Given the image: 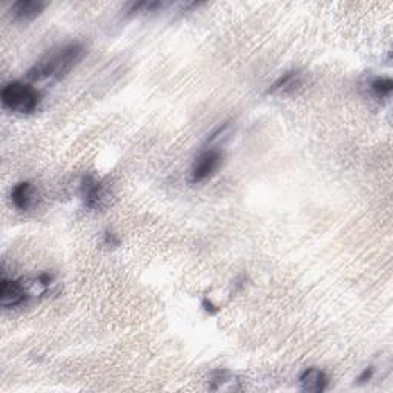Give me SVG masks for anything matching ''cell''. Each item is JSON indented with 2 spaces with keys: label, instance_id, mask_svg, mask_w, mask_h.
Listing matches in <instances>:
<instances>
[{
  "label": "cell",
  "instance_id": "obj_7",
  "mask_svg": "<svg viewBox=\"0 0 393 393\" xmlns=\"http://www.w3.org/2000/svg\"><path fill=\"white\" fill-rule=\"evenodd\" d=\"M303 83V76L299 71H289L280 76L277 80L268 88V94L270 96H288L295 92Z\"/></svg>",
  "mask_w": 393,
  "mask_h": 393
},
{
  "label": "cell",
  "instance_id": "obj_11",
  "mask_svg": "<svg viewBox=\"0 0 393 393\" xmlns=\"http://www.w3.org/2000/svg\"><path fill=\"white\" fill-rule=\"evenodd\" d=\"M372 91H374V94L376 97H389L390 92L393 89V82L390 78H385V77H380V78H375L374 82L370 85Z\"/></svg>",
  "mask_w": 393,
  "mask_h": 393
},
{
  "label": "cell",
  "instance_id": "obj_13",
  "mask_svg": "<svg viewBox=\"0 0 393 393\" xmlns=\"http://www.w3.org/2000/svg\"><path fill=\"white\" fill-rule=\"evenodd\" d=\"M374 367H367V369H364V372L363 374L358 376V381L360 383H367V381H370L372 378H374Z\"/></svg>",
  "mask_w": 393,
  "mask_h": 393
},
{
  "label": "cell",
  "instance_id": "obj_1",
  "mask_svg": "<svg viewBox=\"0 0 393 393\" xmlns=\"http://www.w3.org/2000/svg\"><path fill=\"white\" fill-rule=\"evenodd\" d=\"M83 54L85 46L78 42L55 48L34 63L28 71V77L35 82L60 80L82 60Z\"/></svg>",
  "mask_w": 393,
  "mask_h": 393
},
{
  "label": "cell",
  "instance_id": "obj_3",
  "mask_svg": "<svg viewBox=\"0 0 393 393\" xmlns=\"http://www.w3.org/2000/svg\"><path fill=\"white\" fill-rule=\"evenodd\" d=\"M221 164V154L217 149H209V151H204L203 154H200L194 164H192L191 171V182L192 183H202L204 180H208L216 171L220 168Z\"/></svg>",
  "mask_w": 393,
  "mask_h": 393
},
{
  "label": "cell",
  "instance_id": "obj_10",
  "mask_svg": "<svg viewBox=\"0 0 393 393\" xmlns=\"http://www.w3.org/2000/svg\"><path fill=\"white\" fill-rule=\"evenodd\" d=\"M211 390H240L238 385L240 381H235V376H232L229 372L226 370H217L212 374L211 381Z\"/></svg>",
  "mask_w": 393,
  "mask_h": 393
},
{
  "label": "cell",
  "instance_id": "obj_9",
  "mask_svg": "<svg viewBox=\"0 0 393 393\" xmlns=\"http://www.w3.org/2000/svg\"><path fill=\"white\" fill-rule=\"evenodd\" d=\"M33 184L30 182H20L14 186L11 191V200L12 204L16 206L19 211H28L31 206L33 200Z\"/></svg>",
  "mask_w": 393,
  "mask_h": 393
},
{
  "label": "cell",
  "instance_id": "obj_8",
  "mask_svg": "<svg viewBox=\"0 0 393 393\" xmlns=\"http://www.w3.org/2000/svg\"><path fill=\"white\" fill-rule=\"evenodd\" d=\"M329 378L323 370L318 367H309L306 369L302 375H299V385L304 392H313L321 393L327 389Z\"/></svg>",
  "mask_w": 393,
  "mask_h": 393
},
{
  "label": "cell",
  "instance_id": "obj_5",
  "mask_svg": "<svg viewBox=\"0 0 393 393\" xmlns=\"http://www.w3.org/2000/svg\"><path fill=\"white\" fill-rule=\"evenodd\" d=\"M46 8V3L42 0H19L11 5V16L12 20L20 24L33 22L37 19L44 10Z\"/></svg>",
  "mask_w": 393,
  "mask_h": 393
},
{
  "label": "cell",
  "instance_id": "obj_14",
  "mask_svg": "<svg viewBox=\"0 0 393 393\" xmlns=\"http://www.w3.org/2000/svg\"><path fill=\"white\" fill-rule=\"evenodd\" d=\"M203 307H204V311L208 312V313H211V315H216V313L218 312V307L213 304L211 299H208V298H204L203 299Z\"/></svg>",
  "mask_w": 393,
  "mask_h": 393
},
{
  "label": "cell",
  "instance_id": "obj_4",
  "mask_svg": "<svg viewBox=\"0 0 393 393\" xmlns=\"http://www.w3.org/2000/svg\"><path fill=\"white\" fill-rule=\"evenodd\" d=\"M30 294H28L25 286L19 280H8V278H2L0 283V304L5 309H11V307H19L28 302Z\"/></svg>",
  "mask_w": 393,
  "mask_h": 393
},
{
  "label": "cell",
  "instance_id": "obj_2",
  "mask_svg": "<svg viewBox=\"0 0 393 393\" xmlns=\"http://www.w3.org/2000/svg\"><path fill=\"white\" fill-rule=\"evenodd\" d=\"M3 108L16 114H33L37 111L42 102L40 92L24 82H8L0 92Z\"/></svg>",
  "mask_w": 393,
  "mask_h": 393
},
{
  "label": "cell",
  "instance_id": "obj_12",
  "mask_svg": "<svg viewBox=\"0 0 393 393\" xmlns=\"http://www.w3.org/2000/svg\"><path fill=\"white\" fill-rule=\"evenodd\" d=\"M103 243L106 246H119L120 245V240H119V237L114 232H111V231H106L105 234H103Z\"/></svg>",
  "mask_w": 393,
  "mask_h": 393
},
{
  "label": "cell",
  "instance_id": "obj_6",
  "mask_svg": "<svg viewBox=\"0 0 393 393\" xmlns=\"http://www.w3.org/2000/svg\"><path fill=\"white\" fill-rule=\"evenodd\" d=\"M80 189H82L83 203L88 209L96 211L98 208H102L105 200V191L102 183L96 180L92 175H85Z\"/></svg>",
  "mask_w": 393,
  "mask_h": 393
}]
</instances>
